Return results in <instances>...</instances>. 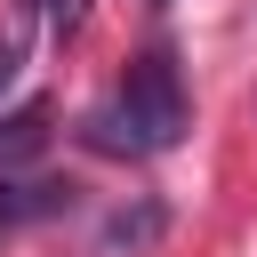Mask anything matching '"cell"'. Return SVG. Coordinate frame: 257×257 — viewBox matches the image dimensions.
Returning <instances> with one entry per match:
<instances>
[{
  "mask_svg": "<svg viewBox=\"0 0 257 257\" xmlns=\"http://www.w3.org/2000/svg\"><path fill=\"white\" fill-rule=\"evenodd\" d=\"M193 128V96H185V72L169 48H145L128 64V80L80 120V145L88 153H112V161H153L169 153L177 137Z\"/></svg>",
  "mask_w": 257,
  "mask_h": 257,
  "instance_id": "6da1fadb",
  "label": "cell"
},
{
  "mask_svg": "<svg viewBox=\"0 0 257 257\" xmlns=\"http://www.w3.org/2000/svg\"><path fill=\"white\" fill-rule=\"evenodd\" d=\"M56 209H72V185H64V177H24V185H0V233L40 225V217H56Z\"/></svg>",
  "mask_w": 257,
  "mask_h": 257,
  "instance_id": "7a4b0ae2",
  "label": "cell"
},
{
  "mask_svg": "<svg viewBox=\"0 0 257 257\" xmlns=\"http://www.w3.org/2000/svg\"><path fill=\"white\" fill-rule=\"evenodd\" d=\"M48 145V104H24V112H8L0 120V177L16 169V161H32Z\"/></svg>",
  "mask_w": 257,
  "mask_h": 257,
  "instance_id": "3957f363",
  "label": "cell"
},
{
  "mask_svg": "<svg viewBox=\"0 0 257 257\" xmlns=\"http://www.w3.org/2000/svg\"><path fill=\"white\" fill-rule=\"evenodd\" d=\"M24 16H40V24H48L56 40H64V32L80 24V0H24Z\"/></svg>",
  "mask_w": 257,
  "mask_h": 257,
  "instance_id": "277c9868",
  "label": "cell"
},
{
  "mask_svg": "<svg viewBox=\"0 0 257 257\" xmlns=\"http://www.w3.org/2000/svg\"><path fill=\"white\" fill-rule=\"evenodd\" d=\"M16 64H24V16H16L8 32H0V88L16 80Z\"/></svg>",
  "mask_w": 257,
  "mask_h": 257,
  "instance_id": "5b68a950",
  "label": "cell"
}]
</instances>
